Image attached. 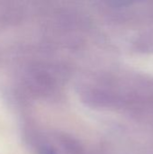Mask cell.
I'll return each instance as SVG.
<instances>
[{"label": "cell", "instance_id": "cell-1", "mask_svg": "<svg viewBox=\"0 0 153 154\" xmlns=\"http://www.w3.org/2000/svg\"><path fill=\"white\" fill-rule=\"evenodd\" d=\"M48 154H54V153H51V152H49V153Z\"/></svg>", "mask_w": 153, "mask_h": 154}]
</instances>
